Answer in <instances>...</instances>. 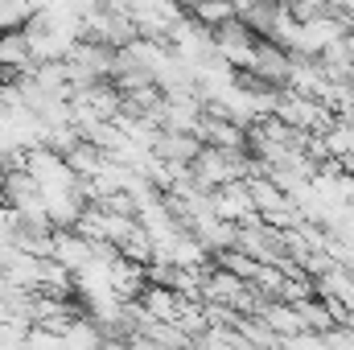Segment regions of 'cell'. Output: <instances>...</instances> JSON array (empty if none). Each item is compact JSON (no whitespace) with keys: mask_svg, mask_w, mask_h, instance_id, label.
Returning <instances> with one entry per match:
<instances>
[{"mask_svg":"<svg viewBox=\"0 0 354 350\" xmlns=\"http://www.w3.org/2000/svg\"><path fill=\"white\" fill-rule=\"evenodd\" d=\"M0 177H4V165H0Z\"/></svg>","mask_w":354,"mask_h":350,"instance_id":"cell-7","label":"cell"},{"mask_svg":"<svg viewBox=\"0 0 354 350\" xmlns=\"http://www.w3.org/2000/svg\"><path fill=\"white\" fill-rule=\"evenodd\" d=\"M260 83H272V87H284L288 79V50L276 46L272 37H256V54H252V66H248Z\"/></svg>","mask_w":354,"mask_h":350,"instance_id":"cell-2","label":"cell"},{"mask_svg":"<svg viewBox=\"0 0 354 350\" xmlns=\"http://www.w3.org/2000/svg\"><path fill=\"white\" fill-rule=\"evenodd\" d=\"M29 62H33V54H29L25 29H0V66H4V75H17Z\"/></svg>","mask_w":354,"mask_h":350,"instance_id":"cell-4","label":"cell"},{"mask_svg":"<svg viewBox=\"0 0 354 350\" xmlns=\"http://www.w3.org/2000/svg\"><path fill=\"white\" fill-rule=\"evenodd\" d=\"M50 256L62 264V268L79 272V268H83L91 256H95V243H91L87 235H79L75 227H54V243H50Z\"/></svg>","mask_w":354,"mask_h":350,"instance_id":"cell-3","label":"cell"},{"mask_svg":"<svg viewBox=\"0 0 354 350\" xmlns=\"http://www.w3.org/2000/svg\"><path fill=\"white\" fill-rule=\"evenodd\" d=\"M4 79H8V75H4V66H0V83H4Z\"/></svg>","mask_w":354,"mask_h":350,"instance_id":"cell-6","label":"cell"},{"mask_svg":"<svg viewBox=\"0 0 354 350\" xmlns=\"http://www.w3.org/2000/svg\"><path fill=\"white\" fill-rule=\"evenodd\" d=\"M210 210H214L218 219H227V223H239V227L260 223L256 202H252V190H248V181H243V177L214 185V190H210Z\"/></svg>","mask_w":354,"mask_h":350,"instance_id":"cell-1","label":"cell"},{"mask_svg":"<svg viewBox=\"0 0 354 350\" xmlns=\"http://www.w3.org/2000/svg\"><path fill=\"white\" fill-rule=\"evenodd\" d=\"M189 12H194V21H202L206 29H218L223 21L235 17V4H231V0H189Z\"/></svg>","mask_w":354,"mask_h":350,"instance_id":"cell-5","label":"cell"}]
</instances>
